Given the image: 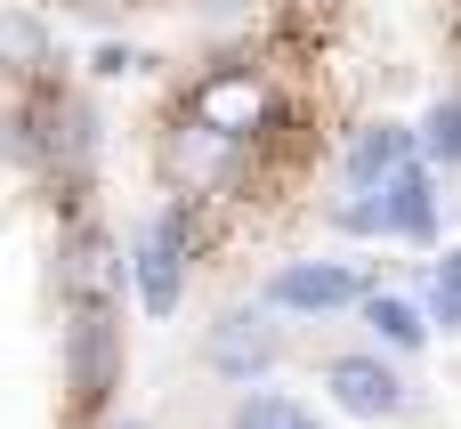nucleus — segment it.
<instances>
[{
  "label": "nucleus",
  "mask_w": 461,
  "mask_h": 429,
  "mask_svg": "<svg viewBox=\"0 0 461 429\" xmlns=\"http://www.w3.org/2000/svg\"><path fill=\"white\" fill-rule=\"evenodd\" d=\"M178 122L203 130V138H219V146L259 154V146L284 130V81H276L267 65H243V57L203 65V73L186 81V97H178Z\"/></svg>",
  "instance_id": "1"
},
{
  "label": "nucleus",
  "mask_w": 461,
  "mask_h": 429,
  "mask_svg": "<svg viewBox=\"0 0 461 429\" xmlns=\"http://www.w3.org/2000/svg\"><path fill=\"white\" fill-rule=\"evenodd\" d=\"M194 251H203V211L178 203V195H162V203L130 227V243H122V276H130V300H138L154 324H170V316L186 308Z\"/></svg>",
  "instance_id": "2"
},
{
  "label": "nucleus",
  "mask_w": 461,
  "mask_h": 429,
  "mask_svg": "<svg viewBox=\"0 0 461 429\" xmlns=\"http://www.w3.org/2000/svg\"><path fill=\"white\" fill-rule=\"evenodd\" d=\"M332 227L357 235V243H421V251H429L438 227H446V187H438L429 162H405V170H389L381 187L340 195V203H332Z\"/></svg>",
  "instance_id": "3"
},
{
  "label": "nucleus",
  "mask_w": 461,
  "mask_h": 429,
  "mask_svg": "<svg viewBox=\"0 0 461 429\" xmlns=\"http://www.w3.org/2000/svg\"><path fill=\"white\" fill-rule=\"evenodd\" d=\"M365 292H373L365 260H284L259 284V308L267 316H348Z\"/></svg>",
  "instance_id": "4"
},
{
  "label": "nucleus",
  "mask_w": 461,
  "mask_h": 429,
  "mask_svg": "<svg viewBox=\"0 0 461 429\" xmlns=\"http://www.w3.org/2000/svg\"><path fill=\"white\" fill-rule=\"evenodd\" d=\"M324 397H332L348 422H397V414L413 406V381H405L397 357H381V349H340V357H324Z\"/></svg>",
  "instance_id": "5"
},
{
  "label": "nucleus",
  "mask_w": 461,
  "mask_h": 429,
  "mask_svg": "<svg viewBox=\"0 0 461 429\" xmlns=\"http://www.w3.org/2000/svg\"><path fill=\"white\" fill-rule=\"evenodd\" d=\"M203 357H211V373H219V381L251 389V381H267V373L284 365V324H276L259 300H251V308H227V316L211 324Z\"/></svg>",
  "instance_id": "6"
},
{
  "label": "nucleus",
  "mask_w": 461,
  "mask_h": 429,
  "mask_svg": "<svg viewBox=\"0 0 461 429\" xmlns=\"http://www.w3.org/2000/svg\"><path fill=\"white\" fill-rule=\"evenodd\" d=\"M405 162H421L413 122H357L348 146H340V195H365V187H381V178L405 170Z\"/></svg>",
  "instance_id": "7"
},
{
  "label": "nucleus",
  "mask_w": 461,
  "mask_h": 429,
  "mask_svg": "<svg viewBox=\"0 0 461 429\" xmlns=\"http://www.w3.org/2000/svg\"><path fill=\"white\" fill-rule=\"evenodd\" d=\"M357 324L373 333V349L381 357H421L438 333H429V308H421V292H397V284H373L365 300H357Z\"/></svg>",
  "instance_id": "8"
},
{
  "label": "nucleus",
  "mask_w": 461,
  "mask_h": 429,
  "mask_svg": "<svg viewBox=\"0 0 461 429\" xmlns=\"http://www.w3.org/2000/svg\"><path fill=\"white\" fill-rule=\"evenodd\" d=\"M227 429H332V422L308 397H292V389H243L235 414H227Z\"/></svg>",
  "instance_id": "9"
},
{
  "label": "nucleus",
  "mask_w": 461,
  "mask_h": 429,
  "mask_svg": "<svg viewBox=\"0 0 461 429\" xmlns=\"http://www.w3.org/2000/svg\"><path fill=\"white\" fill-rule=\"evenodd\" d=\"M413 138H421V162H429V170H461V89H446V97L421 105Z\"/></svg>",
  "instance_id": "10"
},
{
  "label": "nucleus",
  "mask_w": 461,
  "mask_h": 429,
  "mask_svg": "<svg viewBox=\"0 0 461 429\" xmlns=\"http://www.w3.org/2000/svg\"><path fill=\"white\" fill-rule=\"evenodd\" d=\"M421 308H429V333H461V243H446L421 276Z\"/></svg>",
  "instance_id": "11"
},
{
  "label": "nucleus",
  "mask_w": 461,
  "mask_h": 429,
  "mask_svg": "<svg viewBox=\"0 0 461 429\" xmlns=\"http://www.w3.org/2000/svg\"><path fill=\"white\" fill-rule=\"evenodd\" d=\"M113 429H146V422H113Z\"/></svg>",
  "instance_id": "12"
}]
</instances>
